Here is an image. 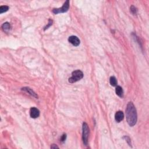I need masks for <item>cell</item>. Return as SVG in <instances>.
Segmentation results:
<instances>
[{"label":"cell","mask_w":149,"mask_h":149,"mask_svg":"<svg viewBox=\"0 0 149 149\" xmlns=\"http://www.w3.org/2000/svg\"><path fill=\"white\" fill-rule=\"evenodd\" d=\"M126 121L129 125L133 126L137 122L136 109L132 102H129L126 109Z\"/></svg>","instance_id":"1"},{"label":"cell","mask_w":149,"mask_h":149,"mask_svg":"<svg viewBox=\"0 0 149 149\" xmlns=\"http://www.w3.org/2000/svg\"><path fill=\"white\" fill-rule=\"evenodd\" d=\"M83 77V73L80 70H76L72 73V77L69 79V82L71 83H73L78 81L81 80Z\"/></svg>","instance_id":"2"},{"label":"cell","mask_w":149,"mask_h":149,"mask_svg":"<svg viewBox=\"0 0 149 149\" xmlns=\"http://www.w3.org/2000/svg\"><path fill=\"white\" fill-rule=\"evenodd\" d=\"M82 139L84 144L85 146L87 145L88 143V138L89 136V126L86 123L84 122L83 124V126H82Z\"/></svg>","instance_id":"3"},{"label":"cell","mask_w":149,"mask_h":149,"mask_svg":"<svg viewBox=\"0 0 149 149\" xmlns=\"http://www.w3.org/2000/svg\"><path fill=\"white\" fill-rule=\"evenodd\" d=\"M69 8V1H65L63 7L61 8H55L53 10V12L55 14H60V13H64L67 12L68 11Z\"/></svg>","instance_id":"4"},{"label":"cell","mask_w":149,"mask_h":149,"mask_svg":"<svg viewBox=\"0 0 149 149\" xmlns=\"http://www.w3.org/2000/svg\"><path fill=\"white\" fill-rule=\"evenodd\" d=\"M68 41L74 46H78L80 44V41L78 37L75 36H71L68 38Z\"/></svg>","instance_id":"5"},{"label":"cell","mask_w":149,"mask_h":149,"mask_svg":"<svg viewBox=\"0 0 149 149\" xmlns=\"http://www.w3.org/2000/svg\"><path fill=\"white\" fill-rule=\"evenodd\" d=\"M30 115L31 118H37L40 115V111L36 107H32L30 108Z\"/></svg>","instance_id":"6"},{"label":"cell","mask_w":149,"mask_h":149,"mask_svg":"<svg viewBox=\"0 0 149 149\" xmlns=\"http://www.w3.org/2000/svg\"><path fill=\"white\" fill-rule=\"evenodd\" d=\"M124 114L122 111H118L115 113V119L117 122H120L124 119Z\"/></svg>","instance_id":"7"},{"label":"cell","mask_w":149,"mask_h":149,"mask_svg":"<svg viewBox=\"0 0 149 149\" xmlns=\"http://www.w3.org/2000/svg\"><path fill=\"white\" fill-rule=\"evenodd\" d=\"M115 93L119 97L122 98L124 97V91H123L122 88L121 86H118L115 88Z\"/></svg>","instance_id":"8"},{"label":"cell","mask_w":149,"mask_h":149,"mask_svg":"<svg viewBox=\"0 0 149 149\" xmlns=\"http://www.w3.org/2000/svg\"><path fill=\"white\" fill-rule=\"evenodd\" d=\"M22 90L26 91V92L28 93L29 94H30L31 95V96L34 97H35L36 98H38V95L36 94L35 93V92H33L32 90H31V89H30V88H29V87H24V88H22Z\"/></svg>","instance_id":"9"},{"label":"cell","mask_w":149,"mask_h":149,"mask_svg":"<svg viewBox=\"0 0 149 149\" xmlns=\"http://www.w3.org/2000/svg\"><path fill=\"white\" fill-rule=\"evenodd\" d=\"M2 29L3 31L5 32H8L11 29V25H10L9 23L5 22L2 25Z\"/></svg>","instance_id":"10"},{"label":"cell","mask_w":149,"mask_h":149,"mask_svg":"<svg viewBox=\"0 0 149 149\" xmlns=\"http://www.w3.org/2000/svg\"><path fill=\"white\" fill-rule=\"evenodd\" d=\"M110 83L112 86H116L117 85V80L114 76H111L110 79Z\"/></svg>","instance_id":"11"},{"label":"cell","mask_w":149,"mask_h":149,"mask_svg":"<svg viewBox=\"0 0 149 149\" xmlns=\"http://www.w3.org/2000/svg\"><path fill=\"white\" fill-rule=\"evenodd\" d=\"M9 9V7L7 5H4V6L0 7V14H2V13L7 12Z\"/></svg>","instance_id":"12"},{"label":"cell","mask_w":149,"mask_h":149,"mask_svg":"<svg viewBox=\"0 0 149 149\" xmlns=\"http://www.w3.org/2000/svg\"><path fill=\"white\" fill-rule=\"evenodd\" d=\"M130 11L133 15H136L137 14V9L134 6H132L130 8Z\"/></svg>","instance_id":"13"},{"label":"cell","mask_w":149,"mask_h":149,"mask_svg":"<svg viewBox=\"0 0 149 149\" xmlns=\"http://www.w3.org/2000/svg\"><path fill=\"white\" fill-rule=\"evenodd\" d=\"M66 134H63V135H62V136L61 137V141L62 142H64V141L66 140Z\"/></svg>","instance_id":"14"},{"label":"cell","mask_w":149,"mask_h":149,"mask_svg":"<svg viewBox=\"0 0 149 149\" xmlns=\"http://www.w3.org/2000/svg\"><path fill=\"white\" fill-rule=\"evenodd\" d=\"M52 23H53V21H52V20H51V19H49L48 24H47V26H46L44 27V30H46V29H47L48 28V27H50V26L52 25Z\"/></svg>","instance_id":"15"},{"label":"cell","mask_w":149,"mask_h":149,"mask_svg":"<svg viewBox=\"0 0 149 149\" xmlns=\"http://www.w3.org/2000/svg\"><path fill=\"white\" fill-rule=\"evenodd\" d=\"M124 138H125L126 140L127 143H128V144L130 146H131V139L129 138V137H128V136H124Z\"/></svg>","instance_id":"16"},{"label":"cell","mask_w":149,"mask_h":149,"mask_svg":"<svg viewBox=\"0 0 149 149\" xmlns=\"http://www.w3.org/2000/svg\"><path fill=\"white\" fill-rule=\"evenodd\" d=\"M51 149H56V148L58 149V147L57 145H55V144H52V146H51Z\"/></svg>","instance_id":"17"}]
</instances>
